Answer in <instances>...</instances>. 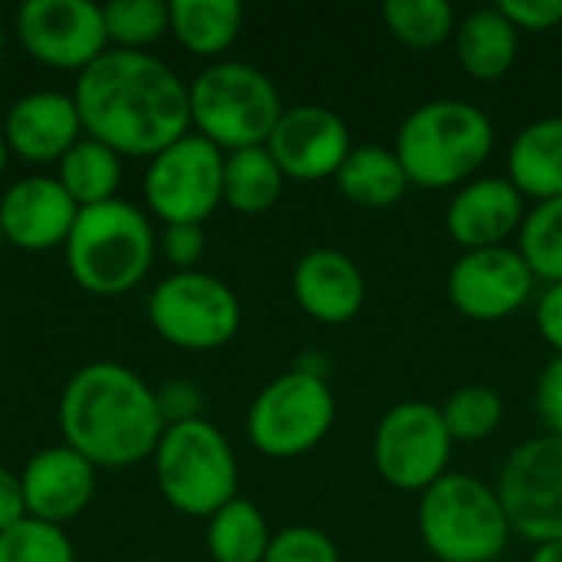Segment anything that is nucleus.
<instances>
[{"label": "nucleus", "mask_w": 562, "mask_h": 562, "mask_svg": "<svg viewBox=\"0 0 562 562\" xmlns=\"http://www.w3.org/2000/svg\"><path fill=\"white\" fill-rule=\"evenodd\" d=\"M82 132L115 155L155 158L191 132L188 82L151 53L105 49L72 89Z\"/></svg>", "instance_id": "1"}, {"label": "nucleus", "mask_w": 562, "mask_h": 562, "mask_svg": "<svg viewBox=\"0 0 562 562\" xmlns=\"http://www.w3.org/2000/svg\"><path fill=\"white\" fill-rule=\"evenodd\" d=\"M63 445L95 468H128L155 454L165 418L158 395L122 362L82 366L59 395Z\"/></svg>", "instance_id": "2"}, {"label": "nucleus", "mask_w": 562, "mask_h": 562, "mask_svg": "<svg viewBox=\"0 0 562 562\" xmlns=\"http://www.w3.org/2000/svg\"><path fill=\"white\" fill-rule=\"evenodd\" d=\"M494 142V122L481 105L464 99H431L405 115L392 148L412 188L448 191L481 175Z\"/></svg>", "instance_id": "3"}, {"label": "nucleus", "mask_w": 562, "mask_h": 562, "mask_svg": "<svg viewBox=\"0 0 562 562\" xmlns=\"http://www.w3.org/2000/svg\"><path fill=\"white\" fill-rule=\"evenodd\" d=\"M418 537L431 562L504 560L514 537L494 484L477 474L448 471L418 497Z\"/></svg>", "instance_id": "4"}, {"label": "nucleus", "mask_w": 562, "mask_h": 562, "mask_svg": "<svg viewBox=\"0 0 562 562\" xmlns=\"http://www.w3.org/2000/svg\"><path fill=\"white\" fill-rule=\"evenodd\" d=\"M66 267L92 296H122L135 290L155 263V227L128 201L79 207L66 240Z\"/></svg>", "instance_id": "5"}, {"label": "nucleus", "mask_w": 562, "mask_h": 562, "mask_svg": "<svg viewBox=\"0 0 562 562\" xmlns=\"http://www.w3.org/2000/svg\"><path fill=\"white\" fill-rule=\"evenodd\" d=\"M188 102L198 135L214 142L224 155L267 145L283 115V99L273 79L237 59L204 66L188 82Z\"/></svg>", "instance_id": "6"}, {"label": "nucleus", "mask_w": 562, "mask_h": 562, "mask_svg": "<svg viewBox=\"0 0 562 562\" xmlns=\"http://www.w3.org/2000/svg\"><path fill=\"white\" fill-rule=\"evenodd\" d=\"M151 458L161 497L184 517L207 520L237 497V454L227 435L207 418L168 425Z\"/></svg>", "instance_id": "7"}, {"label": "nucleus", "mask_w": 562, "mask_h": 562, "mask_svg": "<svg viewBox=\"0 0 562 562\" xmlns=\"http://www.w3.org/2000/svg\"><path fill=\"white\" fill-rule=\"evenodd\" d=\"M336 425V395L326 379L290 369L267 382L247 412L250 445L273 461L316 451Z\"/></svg>", "instance_id": "8"}, {"label": "nucleus", "mask_w": 562, "mask_h": 562, "mask_svg": "<svg viewBox=\"0 0 562 562\" xmlns=\"http://www.w3.org/2000/svg\"><path fill=\"white\" fill-rule=\"evenodd\" d=\"M148 319L168 346L184 352H214L237 336L244 310L224 280L201 270H181L151 290Z\"/></svg>", "instance_id": "9"}, {"label": "nucleus", "mask_w": 562, "mask_h": 562, "mask_svg": "<svg viewBox=\"0 0 562 562\" xmlns=\"http://www.w3.org/2000/svg\"><path fill=\"white\" fill-rule=\"evenodd\" d=\"M454 438L445 415L431 402H398L392 405L372 438V461L379 477L402 494H425L451 471Z\"/></svg>", "instance_id": "10"}, {"label": "nucleus", "mask_w": 562, "mask_h": 562, "mask_svg": "<svg viewBox=\"0 0 562 562\" xmlns=\"http://www.w3.org/2000/svg\"><path fill=\"white\" fill-rule=\"evenodd\" d=\"M224 151L198 132L161 148L145 168V204L165 224H204L224 201Z\"/></svg>", "instance_id": "11"}, {"label": "nucleus", "mask_w": 562, "mask_h": 562, "mask_svg": "<svg viewBox=\"0 0 562 562\" xmlns=\"http://www.w3.org/2000/svg\"><path fill=\"white\" fill-rule=\"evenodd\" d=\"M494 487L517 537L533 547L562 540V438L537 435L517 445Z\"/></svg>", "instance_id": "12"}, {"label": "nucleus", "mask_w": 562, "mask_h": 562, "mask_svg": "<svg viewBox=\"0 0 562 562\" xmlns=\"http://www.w3.org/2000/svg\"><path fill=\"white\" fill-rule=\"evenodd\" d=\"M16 36L36 63L69 72L89 69L109 49L102 7L92 0H30L16 10Z\"/></svg>", "instance_id": "13"}, {"label": "nucleus", "mask_w": 562, "mask_h": 562, "mask_svg": "<svg viewBox=\"0 0 562 562\" xmlns=\"http://www.w3.org/2000/svg\"><path fill=\"white\" fill-rule=\"evenodd\" d=\"M537 283L540 280L517 247H487L464 250L448 270L445 290L461 316L474 323H501L533 300Z\"/></svg>", "instance_id": "14"}, {"label": "nucleus", "mask_w": 562, "mask_h": 562, "mask_svg": "<svg viewBox=\"0 0 562 562\" xmlns=\"http://www.w3.org/2000/svg\"><path fill=\"white\" fill-rule=\"evenodd\" d=\"M267 148L286 178L313 184L336 178L356 145L342 115L306 102L283 109Z\"/></svg>", "instance_id": "15"}, {"label": "nucleus", "mask_w": 562, "mask_h": 562, "mask_svg": "<svg viewBox=\"0 0 562 562\" xmlns=\"http://www.w3.org/2000/svg\"><path fill=\"white\" fill-rule=\"evenodd\" d=\"M524 221L527 198L504 175H477L454 188L445 211V231L461 250L510 247Z\"/></svg>", "instance_id": "16"}, {"label": "nucleus", "mask_w": 562, "mask_h": 562, "mask_svg": "<svg viewBox=\"0 0 562 562\" xmlns=\"http://www.w3.org/2000/svg\"><path fill=\"white\" fill-rule=\"evenodd\" d=\"M76 217H79V204L49 175L20 178L0 198L3 244L16 250L40 254V250L66 247Z\"/></svg>", "instance_id": "17"}, {"label": "nucleus", "mask_w": 562, "mask_h": 562, "mask_svg": "<svg viewBox=\"0 0 562 562\" xmlns=\"http://www.w3.org/2000/svg\"><path fill=\"white\" fill-rule=\"evenodd\" d=\"M0 132L7 138V148L30 165H59V158L86 135L76 99L56 89L20 95L7 109Z\"/></svg>", "instance_id": "18"}, {"label": "nucleus", "mask_w": 562, "mask_h": 562, "mask_svg": "<svg viewBox=\"0 0 562 562\" xmlns=\"http://www.w3.org/2000/svg\"><path fill=\"white\" fill-rule=\"evenodd\" d=\"M23 501L33 520L63 527L76 520L95 494V464L66 445L43 448L23 464Z\"/></svg>", "instance_id": "19"}, {"label": "nucleus", "mask_w": 562, "mask_h": 562, "mask_svg": "<svg viewBox=\"0 0 562 562\" xmlns=\"http://www.w3.org/2000/svg\"><path fill=\"white\" fill-rule=\"evenodd\" d=\"M293 300L313 323L346 326L362 313L366 277L349 254L336 247H316L293 267Z\"/></svg>", "instance_id": "20"}, {"label": "nucleus", "mask_w": 562, "mask_h": 562, "mask_svg": "<svg viewBox=\"0 0 562 562\" xmlns=\"http://www.w3.org/2000/svg\"><path fill=\"white\" fill-rule=\"evenodd\" d=\"M507 178L537 204L562 198V115H543L514 135Z\"/></svg>", "instance_id": "21"}, {"label": "nucleus", "mask_w": 562, "mask_h": 562, "mask_svg": "<svg viewBox=\"0 0 562 562\" xmlns=\"http://www.w3.org/2000/svg\"><path fill=\"white\" fill-rule=\"evenodd\" d=\"M458 63L471 79L497 82L504 79L520 49V30L504 16L501 7H477L471 10L454 30Z\"/></svg>", "instance_id": "22"}, {"label": "nucleus", "mask_w": 562, "mask_h": 562, "mask_svg": "<svg viewBox=\"0 0 562 562\" xmlns=\"http://www.w3.org/2000/svg\"><path fill=\"white\" fill-rule=\"evenodd\" d=\"M336 188L346 201H352L359 207L382 211V207L398 204L412 184H408V175H405L395 148L356 145L336 175Z\"/></svg>", "instance_id": "23"}, {"label": "nucleus", "mask_w": 562, "mask_h": 562, "mask_svg": "<svg viewBox=\"0 0 562 562\" xmlns=\"http://www.w3.org/2000/svg\"><path fill=\"white\" fill-rule=\"evenodd\" d=\"M168 16L175 40L204 59L224 56L244 26V7L237 0H171Z\"/></svg>", "instance_id": "24"}, {"label": "nucleus", "mask_w": 562, "mask_h": 562, "mask_svg": "<svg viewBox=\"0 0 562 562\" xmlns=\"http://www.w3.org/2000/svg\"><path fill=\"white\" fill-rule=\"evenodd\" d=\"M286 175L267 145L227 151L224 158V204L244 217L267 214L283 198Z\"/></svg>", "instance_id": "25"}, {"label": "nucleus", "mask_w": 562, "mask_h": 562, "mask_svg": "<svg viewBox=\"0 0 562 562\" xmlns=\"http://www.w3.org/2000/svg\"><path fill=\"white\" fill-rule=\"evenodd\" d=\"M56 181L66 188V194L79 207L115 201L119 181H122V155H115L109 145L82 135L56 165Z\"/></svg>", "instance_id": "26"}, {"label": "nucleus", "mask_w": 562, "mask_h": 562, "mask_svg": "<svg viewBox=\"0 0 562 562\" xmlns=\"http://www.w3.org/2000/svg\"><path fill=\"white\" fill-rule=\"evenodd\" d=\"M204 540L214 562H263L273 530L254 501L234 497L214 517H207Z\"/></svg>", "instance_id": "27"}, {"label": "nucleus", "mask_w": 562, "mask_h": 562, "mask_svg": "<svg viewBox=\"0 0 562 562\" xmlns=\"http://www.w3.org/2000/svg\"><path fill=\"white\" fill-rule=\"evenodd\" d=\"M382 20L389 33L412 49L441 46L458 30L454 7L448 0H389L382 7Z\"/></svg>", "instance_id": "28"}, {"label": "nucleus", "mask_w": 562, "mask_h": 562, "mask_svg": "<svg viewBox=\"0 0 562 562\" xmlns=\"http://www.w3.org/2000/svg\"><path fill=\"white\" fill-rule=\"evenodd\" d=\"M517 250L543 283H562V198L540 201L527 211Z\"/></svg>", "instance_id": "29"}, {"label": "nucleus", "mask_w": 562, "mask_h": 562, "mask_svg": "<svg viewBox=\"0 0 562 562\" xmlns=\"http://www.w3.org/2000/svg\"><path fill=\"white\" fill-rule=\"evenodd\" d=\"M441 415L454 445L487 441L504 425V398L491 385H461L448 395V402L441 405Z\"/></svg>", "instance_id": "30"}, {"label": "nucleus", "mask_w": 562, "mask_h": 562, "mask_svg": "<svg viewBox=\"0 0 562 562\" xmlns=\"http://www.w3.org/2000/svg\"><path fill=\"white\" fill-rule=\"evenodd\" d=\"M105 33L112 49H138L158 43L165 33H171L168 3L161 0H112L102 7Z\"/></svg>", "instance_id": "31"}, {"label": "nucleus", "mask_w": 562, "mask_h": 562, "mask_svg": "<svg viewBox=\"0 0 562 562\" xmlns=\"http://www.w3.org/2000/svg\"><path fill=\"white\" fill-rule=\"evenodd\" d=\"M0 562H76V550L63 527L26 517L0 533Z\"/></svg>", "instance_id": "32"}, {"label": "nucleus", "mask_w": 562, "mask_h": 562, "mask_svg": "<svg viewBox=\"0 0 562 562\" xmlns=\"http://www.w3.org/2000/svg\"><path fill=\"white\" fill-rule=\"evenodd\" d=\"M263 562H342V557L339 547L319 527L296 524L273 533Z\"/></svg>", "instance_id": "33"}, {"label": "nucleus", "mask_w": 562, "mask_h": 562, "mask_svg": "<svg viewBox=\"0 0 562 562\" xmlns=\"http://www.w3.org/2000/svg\"><path fill=\"white\" fill-rule=\"evenodd\" d=\"M155 395H158V412L165 418V428L204 418V392L188 379L165 382Z\"/></svg>", "instance_id": "34"}, {"label": "nucleus", "mask_w": 562, "mask_h": 562, "mask_svg": "<svg viewBox=\"0 0 562 562\" xmlns=\"http://www.w3.org/2000/svg\"><path fill=\"white\" fill-rule=\"evenodd\" d=\"M533 408L543 425V435L562 438V356H553L540 372L533 389Z\"/></svg>", "instance_id": "35"}, {"label": "nucleus", "mask_w": 562, "mask_h": 562, "mask_svg": "<svg viewBox=\"0 0 562 562\" xmlns=\"http://www.w3.org/2000/svg\"><path fill=\"white\" fill-rule=\"evenodd\" d=\"M204 250H207V240H204V227L198 224H171L161 231V254L175 267V273L194 270Z\"/></svg>", "instance_id": "36"}, {"label": "nucleus", "mask_w": 562, "mask_h": 562, "mask_svg": "<svg viewBox=\"0 0 562 562\" xmlns=\"http://www.w3.org/2000/svg\"><path fill=\"white\" fill-rule=\"evenodd\" d=\"M497 7L520 33H547L562 26V0H501Z\"/></svg>", "instance_id": "37"}, {"label": "nucleus", "mask_w": 562, "mask_h": 562, "mask_svg": "<svg viewBox=\"0 0 562 562\" xmlns=\"http://www.w3.org/2000/svg\"><path fill=\"white\" fill-rule=\"evenodd\" d=\"M537 329L543 342L562 356V283H547L537 296Z\"/></svg>", "instance_id": "38"}, {"label": "nucleus", "mask_w": 562, "mask_h": 562, "mask_svg": "<svg viewBox=\"0 0 562 562\" xmlns=\"http://www.w3.org/2000/svg\"><path fill=\"white\" fill-rule=\"evenodd\" d=\"M26 517H30V514H26L20 474H13L10 468H0V533L13 530V527L23 524Z\"/></svg>", "instance_id": "39"}, {"label": "nucleus", "mask_w": 562, "mask_h": 562, "mask_svg": "<svg viewBox=\"0 0 562 562\" xmlns=\"http://www.w3.org/2000/svg\"><path fill=\"white\" fill-rule=\"evenodd\" d=\"M527 562H562V540H557V543H543V547H533V557Z\"/></svg>", "instance_id": "40"}, {"label": "nucleus", "mask_w": 562, "mask_h": 562, "mask_svg": "<svg viewBox=\"0 0 562 562\" xmlns=\"http://www.w3.org/2000/svg\"><path fill=\"white\" fill-rule=\"evenodd\" d=\"M7 158H10V148H7V138H3V132H0V175L7 171Z\"/></svg>", "instance_id": "41"}, {"label": "nucleus", "mask_w": 562, "mask_h": 562, "mask_svg": "<svg viewBox=\"0 0 562 562\" xmlns=\"http://www.w3.org/2000/svg\"><path fill=\"white\" fill-rule=\"evenodd\" d=\"M3 46H7V26H3V16H0V63H3Z\"/></svg>", "instance_id": "42"}, {"label": "nucleus", "mask_w": 562, "mask_h": 562, "mask_svg": "<svg viewBox=\"0 0 562 562\" xmlns=\"http://www.w3.org/2000/svg\"><path fill=\"white\" fill-rule=\"evenodd\" d=\"M0 250H3V231H0Z\"/></svg>", "instance_id": "43"}, {"label": "nucleus", "mask_w": 562, "mask_h": 562, "mask_svg": "<svg viewBox=\"0 0 562 562\" xmlns=\"http://www.w3.org/2000/svg\"><path fill=\"white\" fill-rule=\"evenodd\" d=\"M145 562H168V560H145Z\"/></svg>", "instance_id": "44"}, {"label": "nucleus", "mask_w": 562, "mask_h": 562, "mask_svg": "<svg viewBox=\"0 0 562 562\" xmlns=\"http://www.w3.org/2000/svg\"><path fill=\"white\" fill-rule=\"evenodd\" d=\"M408 562H431V560H408Z\"/></svg>", "instance_id": "45"}, {"label": "nucleus", "mask_w": 562, "mask_h": 562, "mask_svg": "<svg viewBox=\"0 0 562 562\" xmlns=\"http://www.w3.org/2000/svg\"><path fill=\"white\" fill-rule=\"evenodd\" d=\"M0 316H3V306H0Z\"/></svg>", "instance_id": "46"}, {"label": "nucleus", "mask_w": 562, "mask_h": 562, "mask_svg": "<svg viewBox=\"0 0 562 562\" xmlns=\"http://www.w3.org/2000/svg\"><path fill=\"white\" fill-rule=\"evenodd\" d=\"M494 562H504V560H494Z\"/></svg>", "instance_id": "47"}]
</instances>
